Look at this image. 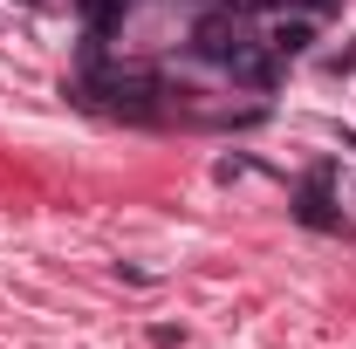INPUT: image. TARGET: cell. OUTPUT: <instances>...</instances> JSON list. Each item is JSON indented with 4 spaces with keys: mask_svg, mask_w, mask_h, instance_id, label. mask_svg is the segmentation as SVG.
<instances>
[{
    "mask_svg": "<svg viewBox=\"0 0 356 349\" xmlns=\"http://www.w3.org/2000/svg\"><path fill=\"white\" fill-rule=\"evenodd\" d=\"M240 7H267V0H240Z\"/></svg>",
    "mask_w": 356,
    "mask_h": 349,
    "instance_id": "5b68a950",
    "label": "cell"
},
{
    "mask_svg": "<svg viewBox=\"0 0 356 349\" xmlns=\"http://www.w3.org/2000/svg\"><path fill=\"white\" fill-rule=\"evenodd\" d=\"M192 48H199L206 62H226V55L240 48V21H233V14H206V21L192 28Z\"/></svg>",
    "mask_w": 356,
    "mask_h": 349,
    "instance_id": "6da1fadb",
    "label": "cell"
},
{
    "mask_svg": "<svg viewBox=\"0 0 356 349\" xmlns=\"http://www.w3.org/2000/svg\"><path fill=\"white\" fill-rule=\"evenodd\" d=\"M267 55H274V48H254V42H240L233 48V55H226V69H233V83H274V62H267Z\"/></svg>",
    "mask_w": 356,
    "mask_h": 349,
    "instance_id": "7a4b0ae2",
    "label": "cell"
},
{
    "mask_svg": "<svg viewBox=\"0 0 356 349\" xmlns=\"http://www.w3.org/2000/svg\"><path fill=\"white\" fill-rule=\"evenodd\" d=\"M309 35H315L309 14H281V21L267 28V48H274V55H302V48H309Z\"/></svg>",
    "mask_w": 356,
    "mask_h": 349,
    "instance_id": "3957f363",
    "label": "cell"
},
{
    "mask_svg": "<svg viewBox=\"0 0 356 349\" xmlns=\"http://www.w3.org/2000/svg\"><path fill=\"white\" fill-rule=\"evenodd\" d=\"M309 7H336V0H309Z\"/></svg>",
    "mask_w": 356,
    "mask_h": 349,
    "instance_id": "8992f818",
    "label": "cell"
},
{
    "mask_svg": "<svg viewBox=\"0 0 356 349\" xmlns=\"http://www.w3.org/2000/svg\"><path fill=\"white\" fill-rule=\"evenodd\" d=\"M302 219H309V226H329V199L309 192V199H302Z\"/></svg>",
    "mask_w": 356,
    "mask_h": 349,
    "instance_id": "277c9868",
    "label": "cell"
}]
</instances>
